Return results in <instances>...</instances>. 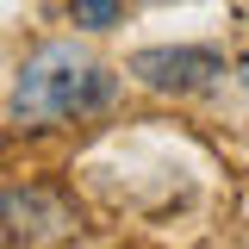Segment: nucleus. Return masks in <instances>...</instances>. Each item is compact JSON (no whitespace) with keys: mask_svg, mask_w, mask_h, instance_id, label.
Returning <instances> with one entry per match:
<instances>
[{"mask_svg":"<svg viewBox=\"0 0 249 249\" xmlns=\"http://www.w3.org/2000/svg\"><path fill=\"white\" fill-rule=\"evenodd\" d=\"M69 237H81V212L69 193H56L44 181L0 187V243L37 249V243H69Z\"/></svg>","mask_w":249,"mask_h":249,"instance_id":"nucleus-2","label":"nucleus"},{"mask_svg":"<svg viewBox=\"0 0 249 249\" xmlns=\"http://www.w3.org/2000/svg\"><path fill=\"white\" fill-rule=\"evenodd\" d=\"M124 75L137 88H150V93L187 100V93H206L224 75V50L218 44H150V50H137L124 62Z\"/></svg>","mask_w":249,"mask_h":249,"instance_id":"nucleus-3","label":"nucleus"},{"mask_svg":"<svg viewBox=\"0 0 249 249\" xmlns=\"http://www.w3.org/2000/svg\"><path fill=\"white\" fill-rule=\"evenodd\" d=\"M119 13H124V0H69V19L81 31H112Z\"/></svg>","mask_w":249,"mask_h":249,"instance_id":"nucleus-4","label":"nucleus"},{"mask_svg":"<svg viewBox=\"0 0 249 249\" xmlns=\"http://www.w3.org/2000/svg\"><path fill=\"white\" fill-rule=\"evenodd\" d=\"M112 100H119V75L106 62H93L81 44H44L13 75L6 119L19 131H56V124H81V119L112 112Z\"/></svg>","mask_w":249,"mask_h":249,"instance_id":"nucleus-1","label":"nucleus"}]
</instances>
